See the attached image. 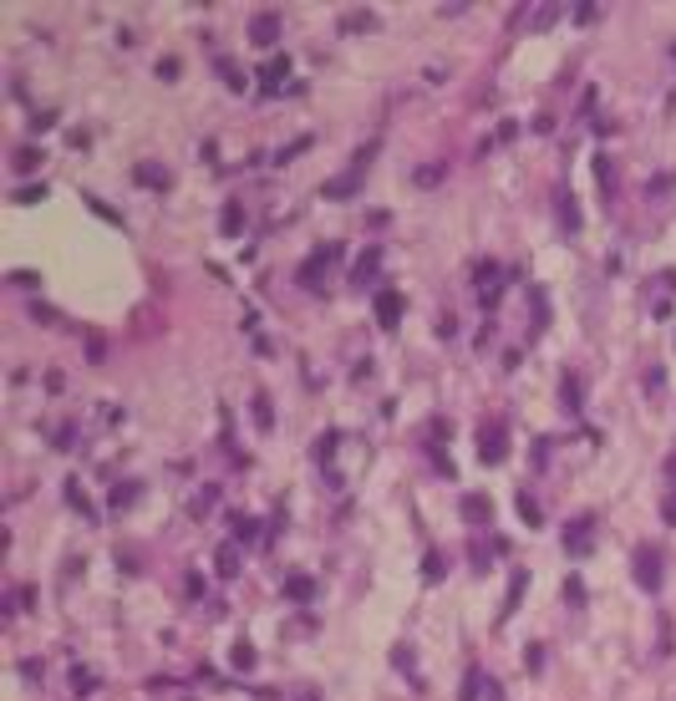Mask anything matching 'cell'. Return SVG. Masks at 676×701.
Instances as JSON below:
<instances>
[{
	"instance_id": "cell-11",
	"label": "cell",
	"mask_w": 676,
	"mask_h": 701,
	"mask_svg": "<svg viewBox=\"0 0 676 701\" xmlns=\"http://www.w3.org/2000/svg\"><path fill=\"white\" fill-rule=\"evenodd\" d=\"M463 701H478V671H468V681H463Z\"/></svg>"
},
{
	"instance_id": "cell-5",
	"label": "cell",
	"mask_w": 676,
	"mask_h": 701,
	"mask_svg": "<svg viewBox=\"0 0 676 701\" xmlns=\"http://www.w3.org/2000/svg\"><path fill=\"white\" fill-rule=\"evenodd\" d=\"M590 528H595V518L590 513H585V518H575V528H565V544H569V549H585V544H590V539H585V534H590Z\"/></svg>"
},
{
	"instance_id": "cell-10",
	"label": "cell",
	"mask_w": 676,
	"mask_h": 701,
	"mask_svg": "<svg viewBox=\"0 0 676 701\" xmlns=\"http://www.w3.org/2000/svg\"><path fill=\"white\" fill-rule=\"evenodd\" d=\"M519 513H524V518H529V524H539V503H534V498H529V493H524V498H519Z\"/></svg>"
},
{
	"instance_id": "cell-4",
	"label": "cell",
	"mask_w": 676,
	"mask_h": 701,
	"mask_svg": "<svg viewBox=\"0 0 676 701\" xmlns=\"http://www.w3.org/2000/svg\"><path fill=\"white\" fill-rule=\"evenodd\" d=\"M275 36H280V16H275V10H265V16L250 21V41H254V46H270Z\"/></svg>"
},
{
	"instance_id": "cell-9",
	"label": "cell",
	"mask_w": 676,
	"mask_h": 701,
	"mask_svg": "<svg viewBox=\"0 0 676 701\" xmlns=\"http://www.w3.org/2000/svg\"><path fill=\"white\" fill-rule=\"evenodd\" d=\"M219 71H224L229 87H239V92H244V76H239V67H234V61H219Z\"/></svg>"
},
{
	"instance_id": "cell-8",
	"label": "cell",
	"mask_w": 676,
	"mask_h": 701,
	"mask_svg": "<svg viewBox=\"0 0 676 701\" xmlns=\"http://www.w3.org/2000/svg\"><path fill=\"white\" fill-rule=\"evenodd\" d=\"M259 76H265V87H275V82H280V76H285V56H275V61H270V67H265V71H259Z\"/></svg>"
},
{
	"instance_id": "cell-2",
	"label": "cell",
	"mask_w": 676,
	"mask_h": 701,
	"mask_svg": "<svg viewBox=\"0 0 676 701\" xmlns=\"http://www.w3.org/2000/svg\"><path fill=\"white\" fill-rule=\"evenodd\" d=\"M635 584H641V590H656L661 584V554L635 549Z\"/></svg>"
},
{
	"instance_id": "cell-7",
	"label": "cell",
	"mask_w": 676,
	"mask_h": 701,
	"mask_svg": "<svg viewBox=\"0 0 676 701\" xmlns=\"http://www.w3.org/2000/svg\"><path fill=\"white\" fill-rule=\"evenodd\" d=\"M285 594H290V600H310V594H316V584H310L305 575H295L290 584H285Z\"/></svg>"
},
{
	"instance_id": "cell-12",
	"label": "cell",
	"mask_w": 676,
	"mask_h": 701,
	"mask_svg": "<svg viewBox=\"0 0 676 701\" xmlns=\"http://www.w3.org/2000/svg\"><path fill=\"white\" fill-rule=\"evenodd\" d=\"M371 269H376V249H367V259H361V265H356V280H367Z\"/></svg>"
},
{
	"instance_id": "cell-3",
	"label": "cell",
	"mask_w": 676,
	"mask_h": 701,
	"mask_svg": "<svg viewBox=\"0 0 676 701\" xmlns=\"http://www.w3.org/2000/svg\"><path fill=\"white\" fill-rule=\"evenodd\" d=\"M402 305H407V295H397V290H382V295H376V320H382L386 331H397V320H402Z\"/></svg>"
},
{
	"instance_id": "cell-6",
	"label": "cell",
	"mask_w": 676,
	"mask_h": 701,
	"mask_svg": "<svg viewBox=\"0 0 676 701\" xmlns=\"http://www.w3.org/2000/svg\"><path fill=\"white\" fill-rule=\"evenodd\" d=\"M463 518H468V524H483V518H488V503L478 498V493H468V503H463Z\"/></svg>"
},
{
	"instance_id": "cell-1",
	"label": "cell",
	"mask_w": 676,
	"mask_h": 701,
	"mask_svg": "<svg viewBox=\"0 0 676 701\" xmlns=\"http://www.w3.org/2000/svg\"><path fill=\"white\" fill-rule=\"evenodd\" d=\"M478 452H483V463H503V452H509V427L488 422L483 432H478Z\"/></svg>"
}]
</instances>
